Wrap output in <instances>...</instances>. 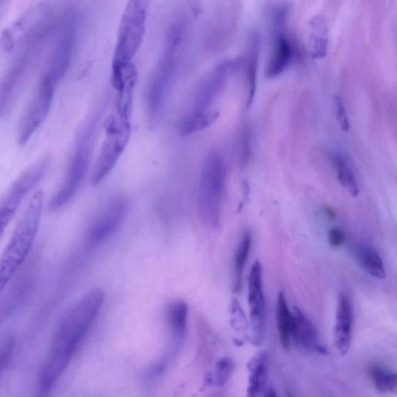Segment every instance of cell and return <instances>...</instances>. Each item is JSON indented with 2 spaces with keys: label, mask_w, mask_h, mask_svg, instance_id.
Wrapping results in <instances>:
<instances>
[{
  "label": "cell",
  "mask_w": 397,
  "mask_h": 397,
  "mask_svg": "<svg viewBox=\"0 0 397 397\" xmlns=\"http://www.w3.org/2000/svg\"><path fill=\"white\" fill-rule=\"evenodd\" d=\"M104 301L103 291L96 289L65 313L40 372V395L46 396L53 390L101 312Z\"/></svg>",
  "instance_id": "6da1fadb"
},
{
  "label": "cell",
  "mask_w": 397,
  "mask_h": 397,
  "mask_svg": "<svg viewBox=\"0 0 397 397\" xmlns=\"http://www.w3.org/2000/svg\"><path fill=\"white\" fill-rule=\"evenodd\" d=\"M181 2V7L171 19L160 59L149 82L147 104L152 115L158 113L163 106L175 79L192 21L201 12L200 8L189 0Z\"/></svg>",
  "instance_id": "7a4b0ae2"
},
{
  "label": "cell",
  "mask_w": 397,
  "mask_h": 397,
  "mask_svg": "<svg viewBox=\"0 0 397 397\" xmlns=\"http://www.w3.org/2000/svg\"><path fill=\"white\" fill-rule=\"evenodd\" d=\"M44 201L43 192L37 191L33 195L9 242L0 254V296L30 252L40 226Z\"/></svg>",
  "instance_id": "3957f363"
},
{
  "label": "cell",
  "mask_w": 397,
  "mask_h": 397,
  "mask_svg": "<svg viewBox=\"0 0 397 397\" xmlns=\"http://www.w3.org/2000/svg\"><path fill=\"white\" fill-rule=\"evenodd\" d=\"M226 180L225 160L218 152H211L203 164L197 203L198 216L206 226L218 225Z\"/></svg>",
  "instance_id": "277c9868"
},
{
  "label": "cell",
  "mask_w": 397,
  "mask_h": 397,
  "mask_svg": "<svg viewBox=\"0 0 397 397\" xmlns=\"http://www.w3.org/2000/svg\"><path fill=\"white\" fill-rule=\"evenodd\" d=\"M150 0H128L121 16L114 49L112 76L132 63L142 44Z\"/></svg>",
  "instance_id": "5b68a950"
},
{
  "label": "cell",
  "mask_w": 397,
  "mask_h": 397,
  "mask_svg": "<svg viewBox=\"0 0 397 397\" xmlns=\"http://www.w3.org/2000/svg\"><path fill=\"white\" fill-rule=\"evenodd\" d=\"M97 119L91 121L81 132L77 140L76 150L72 157L67 174L62 186L52 196L49 203L52 210H59L68 204L78 192L84 181L89 168L91 147L96 128Z\"/></svg>",
  "instance_id": "8992f818"
},
{
  "label": "cell",
  "mask_w": 397,
  "mask_h": 397,
  "mask_svg": "<svg viewBox=\"0 0 397 397\" xmlns=\"http://www.w3.org/2000/svg\"><path fill=\"white\" fill-rule=\"evenodd\" d=\"M49 163V157H43L25 170L8 189L0 201V238L9 226L25 198L45 175Z\"/></svg>",
  "instance_id": "52a82bcc"
},
{
  "label": "cell",
  "mask_w": 397,
  "mask_h": 397,
  "mask_svg": "<svg viewBox=\"0 0 397 397\" xmlns=\"http://www.w3.org/2000/svg\"><path fill=\"white\" fill-rule=\"evenodd\" d=\"M106 138L93 174L92 183L98 185L109 175L128 142L130 124L111 117L105 124Z\"/></svg>",
  "instance_id": "ba28073f"
},
{
  "label": "cell",
  "mask_w": 397,
  "mask_h": 397,
  "mask_svg": "<svg viewBox=\"0 0 397 397\" xmlns=\"http://www.w3.org/2000/svg\"><path fill=\"white\" fill-rule=\"evenodd\" d=\"M288 14L289 7L284 3L276 6L272 12V47L264 70L268 78L279 76L293 60V47L286 30Z\"/></svg>",
  "instance_id": "9c48e42d"
},
{
  "label": "cell",
  "mask_w": 397,
  "mask_h": 397,
  "mask_svg": "<svg viewBox=\"0 0 397 397\" xmlns=\"http://www.w3.org/2000/svg\"><path fill=\"white\" fill-rule=\"evenodd\" d=\"M57 84L48 74L45 73L41 79L37 92L20 123L18 131L20 145H26L46 120L51 111Z\"/></svg>",
  "instance_id": "30bf717a"
},
{
  "label": "cell",
  "mask_w": 397,
  "mask_h": 397,
  "mask_svg": "<svg viewBox=\"0 0 397 397\" xmlns=\"http://www.w3.org/2000/svg\"><path fill=\"white\" fill-rule=\"evenodd\" d=\"M242 57H237L223 60L215 65L196 89L193 111L211 110V106L226 85L229 77L242 67Z\"/></svg>",
  "instance_id": "8fae6325"
},
{
  "label": "cell",
  "mask_w": 397,
  "mask_h": 397,
  "mask_svg": "<svg viewBox=\"0 0 397 397\" xmlns=\"http://www.w3.org/2000/svg\"><path fill=\"white\" fill-rule=\"evenodd\" d=\"M248 303L250 307L252 342L258 346L262 340L266 325V300L262 286V267L259 261L252 266L248 279Z\"/></svg>",
  "instance_id": "7c38bea8"
},
{
  "label": "cell",
  "mask_w": 397,
  "mask_h": 397,
  "mask_svg": "<svg viewBox=\"0 0 397 397\" xmlns=\"http://www.w3.org/2000/svg\"><path fill=\"white\" fill-rule=\"evenodd\" d=\"M77 33V16L70 13L66 18L52 55L51 64L46 72L57 84L63 79L69 68L74 43H76Z\"/></svg>",
  "instance_id": "4fadbf2b"
},
{
  "label": "cell",
  "mask_w": 397,
  "mask_h": 397,
  "mask_svg": "<svg viewBox=\"0 0 397 397\" xmlns=\"http://www.w3.org/2000/svg\"><path fill=\"white\" fill-rule=\"evenodd\" d=\"M127 211L128 203L125 198H113L99 215L89 230V242L96 245L110 237L125 218Z\"/></svg>",
  "instance_id": "5bb4252c"
},
{
  "label": "cell",
  "mask_w": 397,
  "mask_h": 397,
  "mask_svg": "<svg viewBox=\"0 0 397 397\" xmlns=\"http://www.w3.org/2000/svg\"><path fill=\"white\" fill-rule=\"evenodd\" d=\"M292 313L291 339L293 342L306 352L328 354L326 346L321 344L318 330L307 314L296 307Z\"/></svg>",
  "instance_id": "9a60e30c"
},
{
  "label": "cell",
  "mask_w": 397,
  "mask_h": 397,
  "mask_svg": "<svg viewBox=\"0 0 397 397\" xmlns=\"http://www.w3.org/2000/svg\"><path fill=\"white\" fill-rule=\"evenodd\" d=\"M353 311L349 296L341 293L338 296L336 323L334 329V345L339 354L349 352L352 333Z\"/></svg>",
  "instance_id": "2e32d148"
},
{
  "label": "cell",
  "mask_w": 397,
  "mask_h": 397,
  "mask_svg": "<svg viewBox=\"0 0 397 397\" xmlns=\"http://www.w3.org/2000/svg\"><path fill=\"white\" fill-rule=\"evenodd\" d=\"M261 52V38L257 31L251 33L248 37L246 56L242 57L245 67L247 82V107H250L253 103L257 87V73L259 55Z\"/></svg>",
  "instance_id": "e0dca14e"
},
{
  "label": "cell",
  "mask_w": 397,
  "mask_h": 397,
  "mask_svg": "<svg viewBox=\"0 0 397 397\" xmlns=\"http://www.w3.org/2000/svg\"><path fill=\"white\" fill-rule=\"evenodd\" d=\"M269 369L268 354L260 352L247 364V370L250 372L247 394L248 396L255 397L262 395L267 388Z\"/></svg>",
  "instance_id": "ac0fdd59"
},
{
  "label": "cell",
  "mask_w": 397,
  "mask_h": 397,
  "mask_svg": "<svg viewBox=\"0 0 397 397\" xmlns=\"http://www.w3.org/2000/svg\"><path fill=\"white\" fill-rule=\"evenodd\" d=\"M138 79L137 69L133 63H130L123 69V84L118 91V113L119 118L129 122L130 118L133 93Z\"/></svg>",
  "instance_id": "d6986e66"
},
{
  "label": "cell",
  "mask_w": 397,
  "mask_h": 397,
  "mask_svg": "<svg viewBox=\"0 0 397 397\" xmlns=\"http://www.w3.org/2000/svg\"><path fill=\"white\" fill-rule=\"evenodd\" d=\"M311 34L308 38V51L314 60L324 59L328 55V27L322 16H314L310 21Z\"/></svg>",
  "instance_id": "ffe728a7"
},
{
  "label": "cell",
  "mask_w": 397,
  "mask_h": 397,
  "mask_svg": "<svg viewBox=\"0 0 397 397\" xmlns=\"http://www.w3.org/2000/svg\"><path fill=\"white\" fill-rule=\"evenodd\" d=\"M276 320L281 345L289 350L291 343L293 313L289 308L286 298L282 291L278 293Z\"/></svg>",
  "instance_id": "44dd1931"
},
{
  "label": "cell",
  "mask_w": 397,
  "mask_h": 397,
  "mask_svg": "<svg viewBox=\"0 0 397 397\" xmlns=\"http://www.w3.org/2000/svg\"><path fill=\"white\" fill-rule=\"evenodd\" d=\"M357 258L360 266L369 275L378 279L386 278V269L381 256L369 245H361L357 248Z\"/></svg>",
  "instance_id": "7402d4cb"
},
{
  "label": "cell",
  "mask_w": 397,
  "mask_h": 397,
  "mask_svg": "<svg viewBox=\"0 0 397 397\" xmlns=\"http://www.w3.org/2000/svg\"><path fill=\"white\" fill-rule=\"evenodd\" d=\"M218 116V112L211 110L192 111L181 124V135L188 136L209 128Z\"/></svg>",
  "instance_id": "603a6c76"
},
{
  "label": "cell",
  "mask_w": 397,
  "mask_h": 397,
  "mask_svg": "<svg viewBox=\"0 0 397 397\" xmlns=\"http://www.w3.org/2000/svg\"><path fill=\"white\" fill-rule=\"evenodd\" d=\"M188 319V307L184 301L172 303L168 310V320L171 332L175 342L183 339Z\"/></svg>",
  "instance_id": "cb8c5ba5"
},
{
  "label": "cell",
  "mask_w": 397,
  "mask_h": 397,
  "mask_svg": "<svg viewBox=\"0 0 397 397\" xmlns=\"http://www.w3.org/2000/svg\"><path fill=\"white\" fill-rule=\"evenodd\" d=\"M332 160L335 169L337 172L339 183L352 196H357L359 194V188L349 162H347L342 155L337 153H335L332 155Z\"/></svg>",
  "instance_id": "d4e9b609"
},
{
  "label": "cell",
  "mask_w": 397,
  "mask_h": 397,
  "mask_svg": "<svg viewBox=\"0 0 397 397\" xmlns=\"http://www.w3.org/2000/svg\"><path fill=\"white\" fill-rule=\"evenodd\" d=\"M252 237L250 231L246 233L239 243L235 257L234 291L238 293L242 288L243 272L252 247Z\"/></svg>",
  "instance_id": "484cf974"
},
{
  "label": "cell",
  "mask_w": 397,
  "mask_h": 397,
  "mask_svg": "<svg viewBox=\"0 0 397 397\" xmlns=\"http://www.w3.org/2000/svg\"><path fill=\"white\" fill-rule=\"evenodd\" d=\"M369 375L379 392L385 393L396 391L397 376L395 372L379 366H372L369 369Z\"/></svg>",
  "instance_id": "4316f807"
},
{
  "label": "cell",
  "mask_w": 397,
  "mask_h": 397,
  "mask_svg": "<svg viewBox=\"0 0 397 397\" xmlns=\"http://www.w3.org/2000/svg\"><path fill=\"white\" fill-rule=\"evenodd\" d=\"M238 158L242 168L247 167L251 159V131L250 128L244 126L238 136Z\"/></svg>",
  "instance_id": "83f0119b"
},
{
  "label": "cell",
  "mask_w": 397,
  "mask_h": 397,
  "mask_svg": "<svg viewBox=\"0 0 397 397\" xmlns=\"http://www.w3.org/2000/svg\"><path fill=\"white\" fill-rule=\"evenodd\" d=\"M234 370V362L230 358H223L217 364L213 383L218 386L225 385Z\"/></svg>",
  "instance_id": "f1b7e54d"
},
{
  "label": "cell",
  "mask_w": 397,
  "mask_h": 397,
  "mask_svg": "<svg viewBox=\"0 0 397 397\" xmlns=\"http://www.w3.org/2000/svg\"><path fill=\"white\" fill-rule=\"evenodd\" d=\"M15 351L13 339H7L0 347V374L10 365Z\"/></svg>",
  "instance_id": "f546056e"
},
{
  "label": "cell",
  "mask_w": 397,
  "mask_h": 397,
  "mask_svg": "<svg viewBox=\"0 0 397 397\" xmlns=\"http://www.w3.org/2000/svg\"><path fill=\"white\" fill-rule=\"evenodd\" d=\"M335 104L336 107V116L339 125H340L341 128L345 132H347L350 130V121L349 118L347 117L342 99L339 96L335 97Z\"/></svg>",
  "instance_id": "4dcf8cb0"
},
{
  "label": "cell",
  "mask_w": 397,
  "mask_h": 397,
  "mask_svg": "<svg viewBox=\"0 0 397 397\" xmlns=\"http://www.w3.org/2000/svg\"><path fill=\"white\" fill-rule=\"evenodd\" d=\"M345 241L346 235L342 229L335 228L329 231L328 242L332 247H341L345 244Z\"/></svg>",
  "instance_id": "1f68e13d"
},
{
  "label": "cell",
  "mask_w": 397,
  "mask_h": 397,
  "mask_svg": "<svg viewBox=\"0 0 397 397\" xmlns=\"http://www.w3.org/2000/svg\"><path fill=\"white\" fill-rule=\"evenodd\" d=\"M324 212L326 216L330 220H335L337 218V214L335 210L330 206H325L324 208Z\"/></svg>",
  "instance_id": "d6a6232c"
},
{
  "label": "cell",
  "mask_w": 397,
  "mask_h": 397,
  "mask_svg": "<svg viewBox=\"0 0 397 397\" xmlns=\"http://www.w3.org/2000/svg\"><path fill=\"white\" fill-rule=\"evenodd\" d=\"M263 396H276L277 394H276V391H274V388H273L272 387H268V388H266V390H264V391L263 393Z\"/></svg>",
  "instance_id": "836d02e7"
}]
</instances>
